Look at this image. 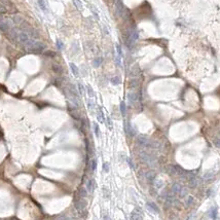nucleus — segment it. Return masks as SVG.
<instances>
[{
	"label": "nucleus",
	"mask_w": 220,
	"mask_h": 220,
	"mask_svg": "<svg viewBox=\"0 0 220 220\" xmlns=\"http://www.w3.org/2000/svg\"><path fill=\"white\" fill-rule=\"evenodd\" d=\"M137 143L140 145V146H143V147H151V148H155L158 145H155L156 143L155 142H152L151 140H149L147 137L143 136V135H139L137 137Z\"/></svg>",
	"instance_id": "nucleus-1"
},
{
	"label": "nucleus",
	"mask_w": 220,
	"mask_h": 220,
	"mask_svg": "<svg viewBox=\"0 0 220 220\" xmlns=\"http://www.w3.org/2000/svg\"><path fill=\"white\" fill-rule=\"evenodd\" d=\"M44 44L42 43V42H40V41H33L27 49H29V51L30 53H34V54H40V53H42L43 51V49H44Z\"/></svg>",
	"instance_id": "nucleus-2"
},
{
	"label": "nucleus",
	"mask_w": 220,
	"mask_h": 220,
	"mask_svg": "<svg viewBox=\"0 0 220 220\" xmlns=\"http://www.w3.org/2000/svg\"><path fill=\"white\" fill-rule=\"evenodd\" d=\"M139 156H140V159H141V160H142V161H144L145 164L149 165V166H153V164L155 163V159H154V158H153L151 154L147 153V152H145V151H142V152H140Z\"/></svg>",
	"instance_id": "nucleus-3"
},
{
	"label": "nucleus",
	"mask_w": 220,
	"mask_h": 220,
	"mask_svg": "<svg viewBox=\"0 0 220 220\" xmlns=\"http://www.w3.org/2000/svg\"><path fill=\"white\" fill-rule=\"evenodd\" d=\"M0 3H2L6 7L8 13H17L18 12V9H17L15 5L12 3L11 0H0Z\"/></svg>",
	"instance_id": "nucleus-4"
},
{
	"label": "nucleus",
	"mask_w": 220,
	"mask_h": 220,
	"mask_svg": "<svg viewBox=\"0 0 220 220\" xmlns=\"http://www.w3.org/2000/svg\"><path fill=\"white\" fill-rule=\"evenodd\" d=\"M86 205H87V203L83 197H79L78 200H75V202H74V206L78 212H82L86 208Z\"/></svg>",
	"instance_id": "nucleus-5"
},
{
	"label": "nucleus",
	"mask_w": 220,
	"mask_h": 220,
	"mask_svg": "<svg viewBox=\"0 0 220 220\" xmlns=\"http://www.w3.org/2000/svg\"><path fill=\"white\" fill-rule=\"evenodd\" d=\"M7 38L11 40V41H13V42H18V39H19V31L15 29V28H12L8 32H7Z\"/></svg>",
	"instance_id": "nucleus-6"
},
{
	"label": "nucleus",
	"mask_w": 220,
	"mask_h": 220,
	"mask_svg": "<svg viewBox=\"0 0 220 220\" xmlns=\"http://www.w3.org/2000/svg\"><path fill=\"white\" fill-rule=\"evenodd\" d=\"M12 29V25L9 24L8 22H1L0 23V31L3 33H7L9 30Z\"/></svg>",
	"instance_id": "nucleus-7"
},
{
	"label": "nucleus",
	"mask_w": 220,
	"mask_h": 220,
	"mask_svg": "<svg viewBox=\"0 0 220 220\" xmlns=\"http://www.w3.org/2000/svg\"><path fill=\"white\" fill-rule=\"evenodd\" d=\"M131 220H143L142 214L138 210H134L131 214Z\"/></svg>",
	"instance_id": "nucleus-8"
},
{
	"label": "nucleus",
	"mask_w": 220,
	"mask_h": 220,
	"mask_svg": "<svg viewBox=\"0 0 220 220\" xmlns=\"http://www.w3.org/2000/svg\"><path fill=\"white\" fill-rule=\"evenodd\" d=\"M182 188H183V186H181L179 183H174L173 184V186H172V192L173 193H180V191L182 190Z\"/></svg>",
	"instance_id": "nucleus-9"
},
{
	"label": "nucleus",
	"mask_w": 220,
	"mask_h": 220,
	"mask_svg": "<svg viewBox=\"0 0 220 220\" xmlns=\"http://www.w3.org/2000/svg\"><path fill=\"white\" fill-rule=\"evenodd\" d=\"M51 69H53V71H54L56 74L63 73V67H62L61 65H59V64H53Z\"/></svg>",
	"instance_id": "nucleus-10"
},
{
	"label": "nucleus",
	"mask_w": 220,
	"mask_h": 220,
	"mask_svg": "<svg viewBox=\"0 0 220 220\" xmlns=\"http://www.w3.org/2000/svg\"><path fill=\"white\" fill-rule=\"evenodd\" d=\"M147 208L149 209L151 212H154V213H159V207H158L154 203H151V202H148V203H147Z\"/></svg>",
	"instance_id": "nucleus-11"
},
{
	"label": "nucleus",
	"mask_w": 220,
	"mask_h": 220,
	"mask_svg": "<svg viewBox=\"0 0 220 220\" xmlns=\"http://www.w3.org/2000/svg\"><path fill=\"white\" fill-rule=\"evenodd\" d=\"M128 100H129V102L131 104H134V103L137 102V100H138V95L136 93H130L128 95Z\"/></svg>",
	"instance_id": "nucleus-12"
},
{
	"label": "nucleus",
	"mask_w": 220,
	"mask_h": 220,
	"mask_svg": "<svg viewBox=\"0 0 220 220\" xmlns=\"http://www.w3.org/2000/svg\"><path fill=\"white\" fill-rule=\"evenodd\" d=\"M86 188H87V190H88L91 193H93V192H94V188H95V181H94L93 179H90V180L86 182Z\"/></svg>",
	"instance_id": "nucleus-13"
},
{
	"label": "nucleus",
	"mask_w": 220,
	"mask_h": 220,
	"mask_svg": "<svg viewBox=\"0 0 220 220\" xmlns=\"http://www.w3.org/2000/svg\"><path fill=\"white\" fill-rule=\"evenodd\" d=\"M69 66H70V69H71V71H72V73H73L74 76H75V77H78V76H79V70H78L77 66H76L74 63H70Z\"/></svg>",
	"instance_id": "nucleus-14"
},
{
	"label": "nucleus",
	"mask_w": 220,
	"mask_h": 220,
	"mask_svg": "<svg viewBox=\"0 0 220 220\" xmlns=\"http://www.w3.org/2000/svg\"><path fill=\"white\" fill-rule=\"evenodd\" d=\"M24 21L25 20L23 19V17H21V15H14L12 18V22L15 25H21Z\"/></svg>",
	"instance_id": "nucleus-15"
},
{
	"label": "nucleus",
	"mask_w": 220,
	"mask_h": 220,
	"mask_svg": "<svg viewBox=\"0 0 220 220\" xmlns=\"http://www.w3.org/2000/svg\"><path fill=\"white\" fill-rule=\"evenodd\" d=\"M97 118L100 122H105V117H104V114H103V111H102V108L99 107L98 108V113H97Z\"/></svg>",
	"instance_id": "nucleus-16"
},
{
	"label": "nucleus",
	"mask_w": 220,
	"mask_h": 220,
	"mask_svg": "<svg viewBox=\"0 0 220 220\" xmlns=\"http://www.w3.org/2000/svg\"><path fill=\"white\" fill-rule=\"evenodd\" d=\"M125 132H127V134L129 135V136H134V134H135L132 125H131L129 122L125 123Z\"/></svg>",
	"instance_id": "nucleus-17"
},
{
	"label": "nucleus",
	"mask_w": 220,
	"mask_h": 220,
	"mask_svg": "<svg viewBox=\"0 0 220 220\" xmlns=\"http://www.w3.org/2000/svg\"><path fill=\"white\" fill-rule=\"evenodd\" d=\"M139 86V80L138 79H131L129 81V87L130 88H136L137 86Z\"/></svg>",
	"instance_id": "nucleus-18"
},
{
	"label": "nucleus",
	"mask_w": 220,
	"mask_h": 220,
	"mask_svg": "<svg viewBox=\"0 0 220 220\" xmlns=\"http://www.w3.org/2000/svg\"><path fill=\"white\" fill-rule=\"evenodd\" d=\"M210 217L213 220L217 219V209L215 208V207L211 208V210H210Z\"/></svg>",
	"instance_id": "nucleus-19"
},
{
	"label": "nucleus",
	"mask_w": 220,
	"mask_h": 220,
	"mask_svg": "<svg viewBox=\"0 0 220 220\" xmlns=\"http://www.w3.org/2000/svg\"><path fill=\"white\" fill-rule=\"evenodd\" d=\"M197 184H198V182H197V178L196 177L193 176V177L189 178V186L190 187H196Z\"/></svg>",
	"instance_id": "nucleus-20"
},
{
	"label": "nucleus",
	"mask_w": 220,
	"mask_h": 220,
	"mask_svg": "<svg viewBox=\"0 0 220 220\" xmlns=\"http://www.w3.org/2000/svg\"><path fill=\"white\" fill-rule=\"evenodd\" d=\"M213 178H214V173H207V174L204 176V180H205L206 182H210V181H212V180H213Z\"/></svg>",
	"instance_id": "nucleus-21"
},
{
	"label": "nucleus",
	"mask_w": 220,
	"mask_h": 220,
	"mask_svg": "<svg viewBox=\"0 0 220 220\" xmlns=\"http://www.w3.org/2000/svg\"><path fill=\"white\" fill-rule=\"evenodd\" d=\"M38 4H39L40 8H41L43 12H46L48 6H46V3H45V1H44V0H38Z\"/></svg>",
	"instance_id": "nucleus-22"
},
{
	"label": "nucleus",
	"mask_w": 220,
	"mask_h": 220,
	"mask_svg": "<svg viewBox=\"0 0 220 220\" xmlns=\"http://www.w3.org/2000/svg\"><path fill=\"white\" fill-rule=\"evenodd\" d=\"M78 195H79V196L80 197H86V195H87V192H86V188H83V187H79V189H78Z\"/></svg>",
	"instance_id": "nucleus-23"
},
{
	"label": "nucleus",
	"mask_w": 220,
	"mask_h": 220,
	"mask_svg": "<svg viewBox=\"0 0 220 220\" xmlns=\"http://www.w3.org/2000/svg\"><path fill=\"white\" fill-rule=\"evenodd\" d=\"M102 62H103V59H102V58H96V59L94 60V62H93V65H94V67H99V66L102 64Z\"/></svg>",
	"instance_id": "nucleus-24"
},
{
	"label": "nucleus",
	"mask_w": 220,
	"mask_h": 220,
	"mask_svg": "<svg viewBox=\"0 0 220 220\" xmlns=\"http://www.w3.org/2000/svg\"><path fill=\"white\" fill-rule=\"evenodd\" d=\"M86 91H87V95H88L91 98L95 97V93H94V90L92 88V86H86Z\"/></svg>",
	"instance_id": "nucleus-25"
},
{
	"label": "nucleus",
	"mask_w": 220,
	"mask_h": 220,
	"mask_svg": "<svg viewBox=\"0 0 220 220\" xmlns=\"http://www.w3.org/2000/svg\"><path fill=\"white\" fill-rule=\"evenodd\" d=\"M139 73H140V72H139V68H138L137 66H135L134 68L131 70V72H130V75H131V76H137V75H138Z\"/></svg>",
	"instance_id": "nucleus-26"
},
{
	"label": "nucleus",
	"mask_w": 220,
	"mask_h": 220,
	"mask_svg": "<svg viewBox=\"0 0 220 220\" xmlns=\"http://www.w3.org/2000/svg\"><path fill=\"white\" fill-rule=\"evenodd\" d=\"M43 55L45 57H49V58H55L56 57V53L55 51H51V50H46L43 53Z\"/></svg>",
	"instance_id": "nucleus-27"
},
{
	"label": "nucleus",
	"mask_w": 220,
	"mask_h": 220,
	"mask_svg": "<svg viewBox=\"0 0 220 220\" xmlns=\"http://www.w3.org/2000/svg\"><path fill=\"white\" fill-rule=\"evenodd\" d=\"M111 83H112V85H114V86L119 85V83H121V79H119V77H117V76L112 77V78H111Z\"/></svg>",
	"instance_id": "nucleus-28"
},
{
	"label": "nucleus",
	"mask_w": 220,
	"mask_h": 220,
	"mask_svg": "<svg viewBox=\"0 0 220 220\" xmlns=\"http://www.w3.org/2000/svg\"><path fill=\"white\" fill-rule=\"evenodd\" d=\"M94 132H95L96 137L100 136V129H99V124L97 122H94Z\"/></svg>",
	"instance_id": "nucleus-29"
},
{
	"label": "nucleus",
	"mask_w": 220,
	"mask_h": 220,
	"mask_svg": "<svg viewBox=\"0 0 220 220\" xmlns=\"http://www.w3.org/2000/svg\"><path fill=\"white\" fill-rule=\"evenodd\" d=\"M153 184L155 185V187H158V188H160V187L163 186V181H161V180H159L158 178H155V179L153 180Z\"/></svg>",
	"instance_id": "nucleus-30"
},
{
	"label": "nucleus",
	"mask_w": 220,
	"mask_h": 220,
	"mask_svg": "<svg viewBox=\"0 0 220 220\" xmlns=\"http://www.w3.org/2000/svg\"><path fill=\"white\" fill-rule=\"evenodd\" d=\"M121 112H122V116H124L125 115V103L124 102H122L121 103Z\"/></svg>",
	"instance_id": "nucleus-31"
},
{
	"label": "nucleus",
	"mask_w": 220,
	"mask_h": 220,
	"mask_svg": "<svg viewBox=\"0 0 220 220\" xmlns=\"http://www.w3.org/2000/svg\"><path fill=\"white\" fill-rule=\"evenodd\" d=\"M96 168H97V160L96 159H93L91 161V169H92V171H95Z\"/></svg>",
	"instance_id": "nucleus-32"
},
{
	"label": "nucleus",
	"mask_w": 220,
	"mask_h": 220,
	"mask_svg": "<svg viewBox=\"0 0 220 220\" xmlns=\"http://www.w3.org/2000/svg\"><path fill=\"white\" fill-rule=\"evenodd\" d=\"M7 9H6V7L2 4V3H0V14H3V13H7Z\"/></svg>",
	"instance_id": "nucleus-33"
},
{
	"label": "nucleus",
	"mask_w": 220,
	"mask_h": 220,
	"mask_svg": "<svg viewBox=\"0 0 220 220\" xmlns=\"http://www.w3.org/2000/svg\"><path fill=\"white\" fill-rule=\"evenodd\" d=\"M73 2H74V4H75V6L78 8V9H82V5H81V3L78 1V0H73Z\"/></svg>",
	"instance_id": "nucleus-34"
},
{
	"label": "nucleus",
	"mask_w": 220,
	"mask_h": 220,
	"mask_svg": "<svg viewBox=\"0 0 220 220\" xmlns=\"http://www.w3.org/2000/svg\"><path fill=\"white\" fill-rule=\"evenodd\" d=\"M78 90H79L80 95H83L85 94V87H83V86L81 83H78Z\"/></svg>",
	"instance_id": "nucleus-35"
},
{
	"label": "nucleus",
	"mask_w": 220,
	"mask_h": 220,
	"mask_svg": "<svg viewBox=\"0 0 220 220\" xmlns=\"http://www.w3.org/2000/svg\"><path fill=\"white\" fill-rule=\"evenodd\" d=\"M87 107H88V109L90 110L94 109V103H93V101L87 100Z\"/></svg>",
	"instance_id": "nucleus-36"
},
{
	"label": "nucleus",
	"mask_w": 220,
	"mask_h": 220,
	"mask_svg": "<svg viewBox=\"0 0 220 220\" xmlns=\"http://www.w3.org/2000/svg\"><path fill=\"white\" fill-rule=\"evenodd\" d=\"M116 51H117V55H118L119 57H122V48H121V45H119V44H116Z\"/></svg>",
	"instance_id": "nucleus-37"
},
{
	"label": "nucleus",
	"mask_w": 220,
	"mask_h": 220,
	"mask_svg": "<svg viewBox=\"0 0 220 220\" xmlns=\"http://www.w3.org/2000/svg\"><path fill=\"white\" fill-rule=\"evenodd\" d=\"M57 48H58V49L62 50V49H63V42L61 40H57Z\"/></svg>",
	"instance_id": "nucleus-38"
},
{
	"label": "nucleus",
	"mask_w": 220,
	"mask_h": 220,
	"mask_svg": "<svg viewBox=\"0 0 220 220\" xmlns=\"http://www.w3.org/2000/svg\"><path fill=\"white\" fill-rule=\"evenodd\" d=\"M103 170L105 172H109V165L107 163H104L103 164Z\"/></svg>",
	"instance_id": "nucleus-39"
},
{
	"label": "nucleus",
	"mask_w": 220,
	"mask_h": 220,
	"mask_svg": "<svg viewBox=\"0 0 220 220\" xmlns=\"http://www.w3.org/2000/svg\"><path fill=\"white\" fill-rule=\"evenodd\" d=\"M56 220H72V219L69 218V217H67V216H60V217H58Z\"/></svg>",
	"instance_id": "nucleus-40"
},
{
	"label": "nucleus",
	"mask_w": 220,
	"mask_h": 220,
	"mask_svg": "<svg viewBox=\"0 0 220 220\" xmlns=\"http://www.w3.org/2000/svg\"><path fill=\"white\" fill-rule=\"evenodd\" d=\"M107 124H108L110 130H112V123H111V121H110L109 117H107Z\"/></svg>",
	"instance_id": "nucleus-41"
},
{
	"label": "nucleus",
	"mask_w": 220,
	"mask_h": 220,
	"mask_svg": "<svg viewBox=\"0 0 220 220\" xmlns=\"http://www.w3.org/2000/svg\"><path fill=\"white\" fill-rule=\"evenodd\" d=\"M214 143H215V145H216V147H218V148H220V139H216Z\"/></svg>",
	"instance_id": "nucleus-42"
},
{
	"label": "nucleus",
	"mask_w": 220,
	"mask_h": 220,
	"mask_svg": "<svg viewBox=\"0 0 220 220\" xmlns=\"http://www.w3.org/2000/svg\"><path fill=\"white\" fill-rule=\"evenodd\" d=\"M128 164L130 165V167H131L132 169H134V165H133V163H132V160H131V159H128Z\"/></svg>",
	"instance_id": "nucleus-43"
},
{
	"label": "nucleus",
	"mask_w": 220,
	"mask_h": 220,
	"mask_svg": "<svg viewBox=\"0 0 220 220\" xmlns=\"http://www.w3.org/2000/svg\"><path fill=\"white\" fill-rule=\"evenodd\" d=\"M192 201H193V198H192L191 196H189V197H188V201H187V205H188V206H189V205H191Z\"/></svg>",
	"instance_id": "nucleus-44"
}]
</instances>
